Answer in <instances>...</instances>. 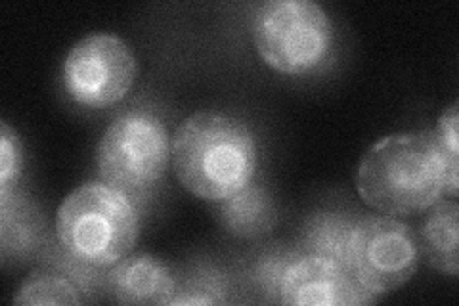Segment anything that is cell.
Returning <instances> with one entry per match:
<instances>
[{"mask_svg":"<svg viewBox=\"0 0 459 306\" xmlns=\"http://www.w3.org/2000/svg\"><path fill=\"white\" fill-rule=\"evenodd\" d=\"M418 265V236L396 216L373 214L352 224L344 268L371 297L381 299L408 284Z\"/></svg>","mask_w":459,"mask_h":306,"instance_id":"obj_6","label":"cell"},{"mask_svg":"<svg viewBox=\"0 0 459 306\" xmlns=\"http://www.w3.org/2000/svg\"><path fill=\"white\" fill-rule=\"evenodd\" d=\"M222 226L238 238L264 236L276 224V207L266 189L249 184L232 197L219 203Z\"/></svg>","mask_w":459,"mask_h":306,"instance_id":"obj_11","label":"cell"},{"mask_svg":"<svg viewBox=\"0 0 459 306\" xmlns=\"http://www.w3.org/2000/svg\"><path fill=\"white\" fill-rule=\"evenodd\" d=\"M178 182L199 199L221 203L253 182L258 145L247 123L222 111H197L170 138Z\"/></svg>","mask_w":459,"mask_h":306,"instance_id":"obj_1","label":"cell"},{"mask_svg":"<svg viewBox=\"0 0 459 306\" xmlns=\"http://www.w3.org/2000/svg\"><path fill=\"white\" fill-rule=\"evenodd\" d=\"M170 162L165 123L150 111L119 115L100 138L96 169L102 182L126 194L143 192L163 179Z\"/></svg>","mask_w":459,"mask_h":306,"instance_id":"obj_5","label":"cell"},{"mask_svg":"<svg viewBox=\"0 0 459 306\" xmlns=\"http://www.w3.org/2000/svg\"><path fill=\"white\" fill-rule=\"evenodd\" d=\"M352 224L335 214L316 216L307 230L310 253L332 258L344 267Z\"/></svg>","mask_w":459,"mask_h":306,"instance_id":"obj_13","label":"cell"},{"mask_svg":"<svg viewBox=\"0 0 459 306\" xmlns=\"http://www.w3.org/2000/svg\"><path fill=\"white\" fill-rule=\"evenodd\" d=\"M0 128V194H10L23 169V148L18 133L6 121Z\"/></svg>","mask_w":459,"mask_h":306,"instance_id":"obj_15","label":"cell"},{"mask_svg":"<svg viewBox=\"0 0 459 306\" xmlns=\"http://www.w3.org/2000/svg\"><path fill=\"white\" fill-rule=\"evenodd\" d=\"M251 31L256 54L283 75L320 67L333 45L332 20L312 0H268L255 12Z\"/></svg>","mask_w":459,"mask_h":306,"instance_id":"obj_4","label":"cell"},{"mask_svg":"<svg viewBox=\"0 0 459 306\" xmlns=\"http://www.w3.org/2000/svg\"><path fill=\"white\" fill-rule=\"evenodd\" d=\"M418 245L420 255L440 274H459V207L455 199H438L423 211Z\"/></svg>","mask_w":459,"mask_h":306,"instance_id":"obj_10","label":"cell"},{"mask_svg":"<svg viewBox=\"0 0 459 306\" xmlns=\"http://www.w3.org/2000/svg\"><path fill=\"white\" fill-rule=\"evenodd\" d=\"M64 251L82 267L104 270L128 257L140 234V216L123 189L86 182L74 189L56 214Z\"/></svg>","mask_w":459,"mask_h":306,"instance_id":"obj_3","label":"cell"},{"mask_svg":"<svg viewBox=\"0 0 459 306\" xmlns=\"http://www.w3.org/2000/svg\"><path fill=\"white\" fill-rule=\"evenodd\" d=\"M79 289L67 278L54 272H33L22 282L13 304L39 306V304H81Z\"/></svg>","mask_w":459,"mask_h":306,"instance_id":"obj_12","label":"cell"},{"mask_svg":"<svg viewBox=\"0 0 459 306\" xmlns=\"http://www.w3.org/2000/svg\"><path fill=\"white\" fill-rule=\"evenodd\" d=\"M138 77L136 56L119 35L92 33L69 50L64 89L79 106L104 109L119 104Z\"/></svg>","mask_w":459,"mask_h":306,"instance_id":"obj_7","label":"cell"},{"mask_svg":"<svg viewBox=\"0 0 459 306\" xmlns=\"http://www.w3.org/2000/svg\"><path fill=\"white\" fill-rule=\"evenodd\" d=\"M376 301L342 265L314 253L290 260L280 287V302L291 306H351Z\"/></svg>","mask_w":459,"mask_h":306,"instance_id":"obj_8","label":"cell"},{"mask_svg":"<svg viewBox=\"0 0 459 306\" xmlns=\"http://www.w3.org/2000/svg\"><path fill=\"white\" fill-rule=\"evenodd\" d=\"M108 291L121 304H169L177 295V280L161 258L140 253L111 267Z\"/></svg>","mask_w":459,"mask_h":306,"instance_id":"obj_9","label":"cell"},{"mask_svg":"<svg viewBox=\"0 0 459 306\" xmlns=\"http://www.w3.org/2000/svg\"><path fill=\"white\" fill-rule=\"evenodd\" d=\"M226 302V299H222L217 291H212V287H192L188 291H177V295L170 299L169 304H175V306H195V304H222Z\"/></svg>","mask_w":459,"mask_h":306,"instance_id":"obj_16","label":"cell"},{"mask_svg":"<svg viewBox=\"0 0 459 306\" xmlns=\"http://www.w3.org/2000/svg\"><path fill=\"white\" fill-rule=\"evenodd\" d=\"M435 138L437 148L440 152V157L446 167V188H444V194L450 197H455L457 186H459V113H457V101L450 108L444 109L440 119L430 130Z\"/></svg>","mask_w":459,"mask_h":306,"instance_id":"obj_14","label":"cell"},{"mask_svg":"<svg viewBox=\"0 0 459 306\" xmlns=\"http://www.w3.org/2000/svg\"><path fill=\"white\" fill-rule=\"evenodd\" d=\"M354 184L368 207L386 216L427 211L446 188V167L430 130L396 133L364 153Z\"/></svg>","mask_w":459,"mask_h":306,"instance_id":"obj_2","label":"cell"}]
</instances>
